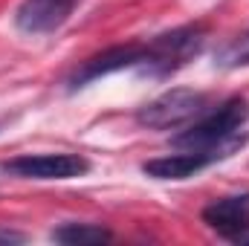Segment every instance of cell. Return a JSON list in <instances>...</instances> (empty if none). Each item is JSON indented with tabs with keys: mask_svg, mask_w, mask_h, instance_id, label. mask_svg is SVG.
<instances>
[{
	"mask_svg": "<svg viewBox=\"0 0 249 246\" xmlns=\"http://www.w3.org/2000/svg\"><path fill=\"white\" fill-rule=\"evenodd\" d=\"M203 47H206V26L200 23L177 26L142 44V61L136 72L148 78H168L188 61H194L203 53Z\"/></svg>",
	"mask_w": 249,
	"mask_h": 246,
	"instance_id": "obj_2",
	"label": "cell"
},
{
	"mask_svg": "<svg viewBox=\"0 0 249 246\" xmlns=\"http://www.w3.org/2000/svg\"><path fill=\"white\" fill-rule=\"evenodd\" d=\"M214 159L206 154H191V151H180L171 157H160V159H148L142 162V171L154 180H188L194 174H200L203 168H209Z\"/></svg>",
	"mask_w": 249,
	"mask_h": 246,
	"instance_id": "obj_8",
	"label": "cell"
},
{
	"mask_svg": "<svg viewBox=\"0 0 249 246\" xmlns=\"http://www.w3.org/2000/svg\"><path fill=\"white\" fill-rule=\"evenodd\" d=\"M247 122H249V102L235 96V99L223 102L220 107H214L212 113H206L203 119L188 124L183 133H177L171 139V145L177 151L206 154L217 162L220 157H229L241 145L238 133L247 127Z\"/></svg>",
	"mask_w": 249,
	"mask_h": 246,
	"instance_id": "obj_1",
	"label": "cell"
},
{
	"mask_svg": "<svg viewBox=\"0 0 249 246\" xmlns=\"http://www.w3.org/2000/svg\"><path fill=\"white\" fill-rule=\"evenodd\" d=\"M203 223L229 244H249V191L209 203L203 209Z\"/></svg>",
	"mask_w": 249,
	"mask_h": 246,
	"instance_id": "obj_5",
	"label": "cell"
},
{
	"mask_svg": "<svg viewBox=\"0 0 249 246\" xmlns=\"http://www.w3.org/2000/svg\"><path fill=\"white\" fill-rule=\"evenodd\" d=\"M206 107H209L206 93L188 90V87H174V90H165L162 96L151 99L148 105H142L136 110V122L151 130H168V127L191 122L194 116H203Z\"/></svg>",
	"mask_w": 249,
	"mask_h": 246,
	"instance_id": "obj_3",
	"label": "cell"
},
{
	"mask_svg": "<svg viewBox=\"0 0 249 246\" xmlns=\"http://www.w3.org/2000/svg\"><path fill=\"white\" fill-rule=\"evenodd\" d=\"M142 61V44H122V47H110L105 53H96L90 55L87 61H81L72 75L67 78L70 90H78V87H87L90 81H99L110 72H119V70H136Z\"/></svg>",
	"mask_w": 249,
	"mask_h": 246,
	"instance_id": "obj_6",
	"label": "cell"
},
{
	"mask_svg": "<svg viewBox=\"0 0 249 246\" xmlns=\"http://www.w3.org/2000/svg\"><path fill=\"white\" fill-rule=\"evenodd\" d=\"M81 0H23L15 12V26L26 35H50L70 20Z\"/></svg>",
	"mask_w": 249,
	"mask_h": 246,
	"instance_id": "obj_7",
	"label": "cell"
},
{
	"mask_svg": "<svg viewBox=\"0 0 249 246\" xmlns=\"http://www.w3.org/2000/svg\"><path fill=\"white\" fill-rule=\"evenodd\" d=\"M53 241L70 246H81V244H107L113 241V232L99 226V223H64L58 229H53Z\"/></svg>",
	"mask_w": 249,
	"mask_h": 246,
	"instance_id": "obj_9",
	"label": "cell"
},
{
	"mask_svg": "<svg viewBox=\"0 0 249 246\" xmlns=\"http://www.w3.org/2000/svg\"><path fill=\"white\" fill-rule=\"evenodd\" d=\"M26 235L23 232H12V229H3L0 226V244H23Z\"/></svg>",
	"mask_w": 249,
	"mask_h": 246,
	"instance_id": "obj_11",
	"label": "cell"
},
{
	"mask_svg": "<svg viewBox=\"0 0 249 246\" xmlns=\"http://www.w3.org/2000/svg\"><path fill=\"white\" fill-rule=\"evenodd\" d=\"M0 171L20 180H72L90 171V159L81 154H23L0 162Z\"/></svg>",
	"mask_w": 249,
	"mask_h": 246,
	"instance_id": "obj_4",
	"label": "cell"
},
{
	"mask_svg": "<svg viewBox=\"0 0 249 246\" xmlns=\"http://www.w3.org/2000/svg\"><path fill=\"white\" fill-rule=\"evenodd\" d=\"M214 67L220 70H238V67H249V29L244 35L232 38L229 44H223L214 53Z\"/></svg>",
	"mask_w": 249,
	"mask_h": 246,
	"instance_id": "obj_10",
	"label": "cell"
}]
</instances>
